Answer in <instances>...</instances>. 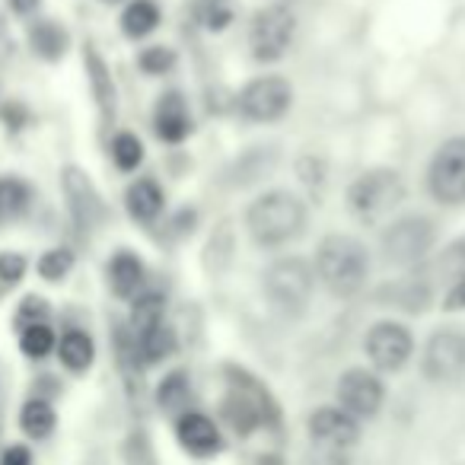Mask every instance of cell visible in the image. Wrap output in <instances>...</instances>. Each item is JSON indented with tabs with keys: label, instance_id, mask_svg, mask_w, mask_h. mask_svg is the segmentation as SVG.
<instances>
[{
	"label": "cell",
	"instance_id": "obj_31",
	"mask_svg": "<svg viewBox=\"0 0 465 465\" xmlns=\"http://www.w3.org/2000/svg\"><path fill=\"white\" fill-rule=\"evenodd\" d=\"M137 67H141L147 77H163L175 67V52L166 45H150L137 54Z\"/></svg>",
	"mask_w": 465,
	"mask_h": 465
},
{
	"label": "cell",
	"instance_id": "obj_8",
	"mask_svg": "<svg viewBox=\"0 0 465 465\" xmlns=\"http://www.w3.org/2000/svg\"><path fill=\"white\" fill-rule=\"evenodd\" d=\"M427 192L437 204H465V134L440 143L427 169Z\"/></svg>",
	"mask_w": 465,
	"mask_h": 465
},
{
	"label": "cell",
	"instance_id": "obj_12",
	"mask_svg": "<svg viewBox=\"0 0 465 465\" xmlns=\"http://www.w3.org/2000/svg\"><path fill=\"white\" fill-rule=\"evenodd\" d=\"M338 408L351 414L357 420H370L382 411V401H386V386L382 380L367 367H351L338 376Z\"/></svg>",
	"mask_w": 465,
	"mask_h": 465
},
{
	"label": "cell",
	"instance_id": "obj_13",
	"mask_svg": "<svg viewBox=\"0 0 465 465\" xmlns=\"http://www.w3.org/2000/svg\"><path fill=\"white\" fill-rule=\"evenodd\" d=\"M306 433H310L312 443L325 446V450H351L361 440V420L351 418L338 405H322L310 414Z\"/></svg>",
	"mask_w": 465,
	"mask_h": 465
},
{
	"label": "cell",
	"instance_id": "obj_10",
	"mask_svg": "<svg viewBox=\"0 0 465 465\" xmlns=\"http://www.w3.org/2000/svg\"><path fill=\"white\" fill-rule=\"evenodd\" d=\"M297 33V16L281 4L262 7L249 23V48L255 61H278L287 54Z\"/></svg>",
	"mask_w": 465,
	"mask_h": 465
},
{
	"label": "cell",
	"instance_id": "obj_18",
	"mask_svg": "<svg viewBox=\"0 0 465 465\" xmlns=\"http://www.w3.org/2000/svg\"><path fill=\"white\" fill-rule=\"evenodd\" d=\"M26 39H29V48H33L35 58L48 61V64L61 61L67 54V48H71V33H67L58 20H48V16L29 23Z\"/></svg>",
	"mask_w": 465,
	"mask_h": 465
},
{
	"label": "cell",
	"instance_id": "obj_16",
	"mask_svg": "<svg viewBox=\"0 0 465 465\" xmlns=\"http://www.w3.org/2000/svg\"><path fill=\"white\" fill-rule=\"evenodd\" d=\"M105 274H109V287L118 300H134L137 293H143L147 268H143V262L137 259L131 249H118V252L109 259Z\"/></svg>",
	"mask_w": 465,
	"mask_h": 465
},
{
	"label": "cell",
	"instance_id": "obj_9",
	"mask_svg": "<svg viewBox=\"0 0 465 465\" xmlns=\"http://www.w3.org/2000/svg\"><path fill=\"white\" fill-rule=\"evenodd\" d=\"M420 373L437 386L456 382L465 376V331L459 325H443L424 344Z\"/></svg>",
	"mask_w": 465,
	"mask_h": 465
},
{
	"label": "cell",
	"instance_id": "obj_15",
	"mask_svg": "<svg viewBox=\"0 0 465 465\" xmlns=\"http://www.w3.org/2000/svg\"><path fill=\"white\" fill-rule=\"evenodd\" d=\"M61 185H64L67 207H71V217L77 220L80 226H93L105 213L103 198H99V192L93 188V182L86 179L84 169L67 166L64 169V179H61Z\"/></svg>",
	"mask_w": 465,
	"mask_h": 465
},
{
	"label": "cell",
	"instance_id": "obj_29",
	"mask_svg": "<svg viewBox=\"0 0 465 465\" xmlns=\"http://www.w3.org/2000/svg\"><path fill=\"white\" fill-rule=\"evenodd\" d=\"M74 265H77V255H74L67 246H54V249H45V252L39 255L35 272H39V278L48 281V284H61V281L74 272Z\"/></svg>",
	"mask_w": 465,
	"mask_h": 465
},
{
	"label": "cell",
	"instance_id": "obj_26",
	"mask_svg": "<svg viewBox=\"0 0 465 465\" xmlns=\"http://www.w3.org/2000/svg\"><path fill=\"white\" fill-rule=\"evenodd\" d=\"M188 401H192V382H188V373L173 370V373L163 376V382L156 386V405H160L166 414H185Z\"/></svg>",
	"mask_w": 465,
	"mask_h": 465
},
{
	"label": "cell",
	"instance_id": "obj_34",
	"mask_svg": "<svg viewBox=\"0 0 465 465\" xmlns=\"http://www.w3.org/2000/svg\"><path fill=\"white\" fill-rule=\"evenodd\" d=\"M0 124H4L10 134H20L29 124V109L20 99H0Z\"/></svg>",
	"mask_w": 465,
	"mask_h": 465
},
{
	"label": "cell",
	"instance_id": "obj_36",
	"mask_svg": "<svg viewBox=\"0 0 465 465\" xmlns=\"http://www.w3.org/2000/svg\"><path fill=\"white\" fill-rule=\"evenodd\" d=\"M0 465H33V450L23 443H14L0 452Z\"/></svg>",
	"mask_w": 465,
	"mask_h": 465
},
{
	"label": "cell",
	"instance_id": "obj_22",
	"mask_svg": "<svg viewBox=\"0 0 465 465\" xmlns=\"http://www.w3.org/2000/svg\"><path fill=\"white\" fill-rule=\"evenodd\" d=\"M29 207H33V185L14 173L0 175V223L26 217Z\"/></svg>",
	"mask_w": 465,
	"mask_h": 465
},
{
	"label": "cell",
	"instance_id": "obj_11",
	"mask_svg": "<svg viewBox=\"0 0 465 465\" xmlns=\"http://www.w3.org/2000/svg\"><path fill=\"white\" fill-rule=\"evenodd\" d=\"M363 351H367V361L373 363V370L399 373L414 354V335L408 331V325L382 319V322L370 325L367 338H363Z\"/></svg>",
	"mask_w": 465,
	"mask_h": 465
},
{
	"label": "cell",
	"instance_id": "obj_39",
	"mask_svg": "<svg viewBox=\"0 0 465 465\" xmlns=\"http://www.w3.org/2000/svg\"><path fill=\"white\" fill-rule=\"evenodd\" d=\"M0 33H4V16H0Z\"/></svg>",
	"mask_w": 465,
	"mask_h": 465
},
{
	"label": "cell",
	"instance_id": "obj_17",
	"mask_svg": "<svg viewBox=\"0 0 465 465\" xmlns=\"http://www.w3.org/2000/svg\"><path fill=\"white\" fill-rule=\"evenodd\" d=\"M153 131H156V137L166 143H182L192 134V115H188V105L179 93L160 96L156 112H153Z\"/></svg>",
	"mask_w": 465,
	"mask_h": 465
},
{
	"label": "cell",
	"instance_id": "obj_27",
	"mask_svg": "<svg viewBox=\"0 0 465 465\" xmlns=\"http://www.w3.org/2000/svg\"><path fill=\"white\" fill-rule=\"evenodd\" d=\"M163 316H166V297H163V293H137V297L131 300L128 325H131L134 335H141V331L160 325Z\"/></svg>",
	"mask_w": 465,
	"mask_h": 465
},
{
	"label": "cell",
	"instance_id": "obj_30",
	"mask_svg": "<svg viewBox=\"0 0 465 465\" xmlns=\"http://www.w3.org/2000/svg\"><path fill=\"white\" fill-rule=\"evenodd\" d=\"M109 150H112V160H115V166L122 169V173H134L143 163V143H141V137L131 134V131H118V134L112 137Z\"/></svg>",
	"mask_w": 465,
	"mask_h": 465
},
{
	"label": "cell",
	"instance_id": "obj_37",
	"mask_svg": "<svg viewBox=\"0 0 465 465\" xmlns=\"http://www.w3.org/2000/svg\"><path fill=\"white\" fill-rule=\"evenodd\" d=\"M7 7L14 16H20V20H33L35 14H39L42 0H7Z\"/></svg>",
	"mask_w": 465,
	"mask_h": 465
},
{
	"label": "cell",
	"instance_id": "obj_25",
	"mask_svg": "<svg viewBox=\"0 0 465 465\" xmlns=\"http://www.w3.org/2000/svg\"><path fill=\"white\" fill-rule=\"evenodd\" d=\"M163 14L153 0H131L122 10V33L128 39H147L156 26H160Z\"/></svg>",
	"mask_w": 465,
	"mask_h": 465
},
{
	"label": "cell",
	"instance_id": "obj_19",
	"mask_svg": "<svg viewBox=\"0 0 465 465\" xmlns=\"http://www.w3.org/2000/svg\"><path fill=\"white\" fill-rule=\"evenodd\" d=\"M163 204H166V198H163V188L156 179H134L128 185V192H124V207H128V213L137 220V223H153L156 217H160Z\"/></svg>",
	"mask_w": 465,
	"mask_h": 465
},
{
	"label": "cell",
	"instance_id": "obj_14",
	"mask_svg": "<svg viewBox=\"0 0 465 465\" xmlns=\"http://www.w3.org/2000/svg\"><path fill=\"white\" fill-rule=\"evenodd\" d=\"M175 440L194 459H211L223 450V433H220L217 420L201 411L179 414V420H175Z\"/></svg>",
	"mask_w": 465,
	"mask_h": 465
},
{
	"label": "cell",
	"instance_id": "obj_23",
	"mask_svg": "<svg viewBox=\"0 0 465 465\" xmlns=\"http://www.w3.org/2000/svg\"><path fill=\"white\" fill-rule=\"evenodd\" d=\"M175 351V331L169 329L166 322L153 325V329L134 335V357L143 363V367H153V363H163L166 357H173Z\"/></svg>",
	"mask_w": 465,
	"mask_h": 465
},
{
	"label": "cell",
	"instance_id": "obj_2",
	"mask_svg": "<svg viewBox=\"0 0 465 465\" xmlns=\"http://www.w3.org/2000/svg\"><path fill=\"white\" fill-rule=\"evenodd\" d=\"M306 220H310V213H306L303 198L287 192V188L262 192L246 207V230L255 246L262 249H281L297 236H303Z\"/></svg>",
	"mask_w": 465,
	"mask_h": 465
},
{
	"label": "cell",
	"instance_id": "obj_20",
	"mask_svg": "<svg viewBox=\"0 0 465 465\" xmlns=\"http://www.w3.org/2000/svg\"><path fill=\"white\" fill-rule=\"evenodd\" d=\"M54 354H58L64 370H71V373H86V370L93 367V361H96V341L90 338V331L67 329L64 335L58 338Z\"/></svg>",
	"mask_w": 465,
	"mask_h": 465
},
{
	"label": "cell",
	"instance_id": "obj_5",
	"mask_svg": "<svg viewBox=\"0 0 465 465\" xmlns=\"http://www.w3.org/2000/svg\"><path fill=\"white\" fill-rule=\"evenodd\" d=\"M408 188L399 169L376 166L361 173L348 188V207L361 220H382L405 201Z\"/></svg>",
	"mask_w": 465,
	"mask_h": 465
},
{
	"label": "cell",
	"instance_id": "obj_3",
	"mask_svg": "<svg viewBox=\"0 0 465 465\" xmlns=\"http://www.w3.org/2000/svg\"><path fill=\"white\" fill-rule=\"evenodd\" d=\"M220 418L240 437H252L262 427L278 424V405L255 376L246 370H226V395L220 401Z\"/></svg>",
	"mask_w": 465,
	"mask_h": 465
},
{
	"label": "cell",
	"instance_id": "obj_24",
	"mask_svg": "<svg viewBox=\"0 0 465 465\" xmlns=\"http://www.w3.org/2000/svg\"><path fill=\"white\" fill-rule=\"evenodd\" d=\"M20 427L29 440H48L58 427V414L48 399H29L20 408Z\"/></svg>",
	"mask_w": 465,
	"mask_h": 465
},
{
	"label": "cell",
	"instance_id": "obj_35",
	"mask_svg": "<svg viewBox=\"0 0 465 465\" xmlns=\"http://www.w3.org/2000/svg\"><path fill=\"white\" fill-rule=\"evenodd\" d=\"M443 310L446 312L465 310V272H459L456 281L450 284V291H446V297H443Z\"/></svg>",
	"mask_w": 465,
	"mask_h": 465
},
{
	"label": "cell",
	"instance_id": "obj_38",
	"mask_svg": "<svg viewBox=\"0 0 465 465\" xmlns=\"http://www.w3.org/2000/svg\"><path fill=\"white\" fill-rule=\"evenodd\" d=\"M255 465H284V462H281V456H274V452H265V456H259Z\"/></svg>",
	"mask_w": 465,
	"mask_h": 465
},
{
	"label": "cell",
	"instance_id": "obj_33",
	"mask_svg": "<svg viewBox=\"0 0 465 465\" xmlns=\"http://www.w3.org/2000/svg\"><path fill=\"white\" fill-rule=\"evenodd\" d=\"M48 316H52V306H48V300H42L39 293H29V297L20 300V306H16V329H26V325H35V322H48Z\"/></svg>",
	"mask_w": 465,
	"mask_h": 465
},
{
	"label": "cell",
	"instance_id": "obj_21",
	"mask_svg": "<svg viewBox=\"0 0 465 465\" xmlns=\"http://www.w3.org/2000/svg\"><path fill=\"white\" fill-rule=\"evenodd\" d=\"M84 64H86V77H90V90H93V99H96L99 112H103L105 118H112L115 115V84H112V74H109V67H105L103 54L93 45H86Z\"/></svg>",
	"mask_w": 465,
	"mask_h": 465
},
{
	"label": "cell",
	"instance_id": "obj_1",
	"mask_svg": "<svg viewBox=\"0 0 465 465\" xmlns=\"http://www.w3.org/2000/svg\"><path fill=\"white\" fill-rule=\"evenodd\" d=\"M316 281L331 297H357L370 281V249L348 232H329L316 246L312 259Z\"/></svg>",
	"mask_w": 465,
	"mask_h": 465
},
{
	"label": "cell",
	"instance_id": "obj_7",
	"mask_svg": "<svg viewBox=\"0 0 465 465\" xmlns=\"http://www.w3.org/2000/svg\"><path fill=\"white\" fill-rule=\"evenodd\" d=\"M293 105V84L281 74H262V77L249 80L242 86L236 109L246 122L255 124H272L278 118H284Z\"/></svg>",
	"mask_w": 465,
	"mask_h": 465
},
{
	"label": "cell",
	"instance_id": "obj_32",
	"mask_svg": "<svg viewBox=\"0 0 465 465\" xmlns=\"http://www.w3.org/2000/svg\"><path fill=\"white\" fill-rule=\"evenodd\" d=\"M26 272H29V259L23 252H14V249H4V252H0V287H4V291L23 284Z\"/></svg>",
	"mask_w": 465,
	"mask_h": 465
},
{
	"label": "cell",
	"instance_id": "obj_28",
	"mask_svg": "<svg viewBox=\"0 0 465 465\" xmlns=\"http://www.w3.org/2000/svg\"><path fill=\"white\" fill-rule=\"evenodd\" d=\"M54 348H58V335H54L52 322H35L20 329V351L29 361H45L54 354Z\"/></svg>",
	"mask_w": 465,
	"mask_h": 465
},
{
	"label": "cell",
	"instance_id": "obj_4",
	"mask_svg": "<svg viewBox=\"0 0 465 465\" xmlns=\"http://www.w3.org/2000/svg\"><path fill=\"white\" fill-rule=\"evenodd\" d=\"M262 291L272 300L274 310L287 312V316H300L310 306L312 291H316V272L306 259L300 255H284V259L272 262L262 274Z\"/></svg>",
	"mask_w": 465,
	"mask_h": 465
},
{
	"label": "cell",
	"instance_id": "obj_6",
	"mask_svg": "<svg viewBox=\"0 0 465 465\" xmlns=\"http://www.w3.org/2000/svg\"><path fill=\"white\" fill-rule=\"evenodd\" d=\"M433 246H437V223L424 213H408V217L392 220L380 236L382 262L395 268L418 265L430 255Z\"/></svg>",
	"mask_w": 465,
	"mask_h": 465
}]
</instances>
